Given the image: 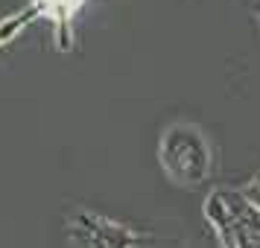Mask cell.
I'll use <instances>...</instances> for the list:
<instances>
[{"label": "cell", "instance_id": "7a4b0ae2", "mask_svg": "<svg viewBox=\"0 0 260 248\" xmlns=\"http://www.w3.org/2000/svg\"><path fill=\"white\" fill-rule=\"evenodd\" d=\"M251 204L243 196V190H213L205 199V219L211 225L213 236L222 248H234V225Z\"/></svg>", "mask_w": 260, "mask_h": 248}, {"label": "cell", "instance_id": "6da1fadb", "mask_svg": "<svg viewBox=\"0 0 260 248\" xmlns=\"http://www.w3.org/2000/svg\"><path fill=\"white\" fill-rule=\"evenodd\" d=\"M158 161L164 175L184 190H199L208 184L213 169V149L211 137L202 126L190 120L170 123L158 140Z\"/></svg>", "mask_w": 260, "mask_h": 248}, {"label": "cell", "instance_id": "277c9868", "mask_svg": "<svg viewBox=\"0 0 260 248\" xmlns=\"http://www.w3.org/2000/svg\"><path fill=\"white\" fill-rule=\"evenodd\" d=\"M234 248H260V213L248 207L234 225Z\"/></svg>", "mask_w": 260, "mask_h": 248}, {"label": "cell", "instance_id": "3957f363", "mask_svg": "<svg viewBox=\"0 0 260 248\" xmlns=\"http://www.w3.org/2000/svg\"><path fill=\"white\" fill-rule=\"evenodd\" d=\"M71 234L82 248H129L138 242L135 231L96 213H76L71 222Z\"/></svg>", "mask_w": 260, "mask_h": 248}, {"label": "cell", "instance_id": "8992f818", "mask_svg": "<svg viewBox=\"0 0 260 248\" xmlns=\"http://www.w3.org/2000/svg\"><path fill=\"white\" fill-rule=\"evenodd\" d=\"M129 248H155V245H146V242H141V239H138V242H135V245H129Z\"/></svg>", "mask_w": 260, "mask_h": 248}, {"label": "cell", "instance_id": "5b68a950", "mask_svg": "<svg viewBox=\"0 0 260 248\" xmlns=\"http://www.w3.org/2000/svg\"><path fill=\"white\" fill-rule=\"evenodd\" d=\"M243 196H246L248 204H251V207L260 213V175H257V178H251L246 187H243Z\"/></svg>", "mask_w": 260, "mask_h": 248}]
</instances>
